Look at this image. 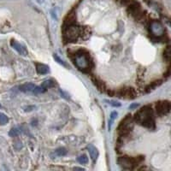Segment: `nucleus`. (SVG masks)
Masks as SVG:
<instances>
[{
	"label": "nucleus",
	"instance_id": "0eeeda50",
	"mask_svg": "<svg viewBox=\"0 0 171 171\" xmlns=\"http://www.w3.org/2000/svg\"><path fill=\"white\" fill-rule=\"evenodd\" d=\"M156 110L158 115H167L170 110V103L169 101H160L156 104Z\"/></svg>",
	"mask_w": 171,
	"mask_h": 171
},
{
	"label": "nucleus",
	"instance_id": "ddd939ff",
	"mask_svg": "<svg viewBox=\"0 0 171 171\" xmlns=\"http://www.w3.org/2000/svg\"><path fill=\"white\" fill-rule=\"evenodd\" d=\"M54 86H55V82H53V81H51V80H47V81H45L41 84L40 87L43 90V92H45L46 90L52 87H54Z\"/></svg>",
	"mask_w": 171,
	"mask_h": 171
},
{
	"label": "nucleus",
	"instance_id": "423d86ee",
	"mask_svg": "<svg viewBox=\"0 0 171 171\" xmlns=\"http://www.w3.org/2000/svg\"><path fill=\"white\" fill-rule=\"evenodd\" d=\"M150 31L152 34L158 38V37H162L164 33V27H163V24L158 22V21H152L150 25Z\"/></svg>",
	"mask_w": 171,
	"mask_h": 171
},
{
	"label": "nucleus",
	"instance_id": "f257e3e1",
	"mask_svg": "<svg viewBox=\"0 0 171 171\" xmlns=\"http://www.w3.org/2000/svg\"><path fill=\"white\" fill-rule=\"evenodd\" d=\"M134 120L139 125L147 128L149 129L155 128V119L153 110L149 105L144 106L135 114Z\"/></svg>",
	"mask_w": 171,
	"mask_h": 171
},
{
	"label": "nucleus",
	"instance_id": "f8f14e48",
	"mask_svg": "<svg viewBox=\"0 0 171 171\" xmlns=\"http://www.w3.org/2000/svg\"><path fill=\"white\" fill-rule=\"evenodd\" d=\"M36 70L40 74H45L49 72V67L42 63H36Z\"/></svg>",
	"mask_w": 171,
	"mask_h": 171
},
{
	"label": "nucleus",
	"instance_id": "b1692460",
	"mask_svg": "<svg viewBox=\"0 0 171 171\" xmlns=\"http://www.w3.org/2000/svg\"><path fill=\"white\" fill-rule=\"evenodd\" d=\"M74 170H85V169H82V168H74Z\"/></svg>",
	"mask_w": 171,
	"mask_h": 171
},
{
	"label": "nucleus",
	"instance_id": "aec40b11",
	"mask_svg": "<svg viewBox=\"0 0 171 171\" xmlns=\"http://www.w3.org/2000/svg\"><path fill=\"white\" fill-rule=\"evenodd\" d=\"M53 57H54V59H55V60L57 61V62L58 63H59V64H61V65L64 66V67H67V64H66L65 62H64V61H63V59H61L60 57H58L57 54H54V55H53Z\"/></svg>",
	"mask_w": 171,
	"mask_h": 171
},
{
	"label": "nucleus",
	"instance_id": "9d476101",
	"mask_svg": "<svg viewBox=\"0 0 171 171\" xmlns=\"http://www.w3.org/2000/svg\"><path fill=\"white\" fill-rule=\"evenodd\" d=\"M120 97L125 98H134L136 97V92L133 88L128 87V88H123L119 92Z\"/></svg>",
	"mask_w": 171,
	"mask_h": 171
},
{
	"label": "nucleus",
	"instance_id": "1a4fd4ad",
	"mask_svg": "<svg viewBox=\"0 0 171 171\" xmlns=\"http://www.w3.org/2000/svg\"><path fill=\"white\" fill-rule=\"evenodd\" d=\"M10 45H11L12 48H14V49L16 50L21 56L26 57V56L28 55V51H27V50L26 49V47L23 45H22L19 42H17V40H10Z\"/></svg>",
	"mask_w": 171,
	"mask_h": 171
},
{
	"label": "nucleus",
	"instance_id": "5701e85b",
	"mask_svg": "<svg viewBox=\"0 0 171 171\" xmlns=\"http://www.w3.org/2000/svg\"><path fill=\"white\" fill-rule=\"evenodd\" d=\"M40 4L43 5V6H45L47 4V0H36Z\"/></svg>",
	"mask_w": 171,
	"mask_h": 171
},
{
	"label": "nucleus",
	"instance_id": "20e7f679",
	"mask_svg": "<svg viewBox=\"0 0 171 171\" xmlns=\"http://www.w3.org/2000/svg\"><path fill=\"white\" fill-rule=\"evenodd\" d=\"M143 160L140 157H119L117 162L119 165L125 170H133L139 163Z\"/></svg>",
	"mask_w": 171,
	"mask_h": 171
},
{
	"label": "nucleus",
	"instance_id": "a211bd4d",
	"mask_svg": "<svg viewBox=\"0 0 171 171\" xmlns=\"http://www.w3.org/2000/svg\"><path fill=\"white\" fill-rule=\"evenodd\" d=\"M162 82L161 81H158V82H152L151 85H149L148 87H146V92H150V91H152V90H154L157 87H158L160 84H161Z\"/></svg>",
	"mask_w": 171,
	"mask_h": 171
},
{
	"label": "nucleus",
	"instance_id": "4468645a",
	"mask_svg": "<svg viewBox=\"0 0 171 171\" xmlns=\"http://www.w3.org/2000/svg\"><path fill=\"white\" fill-rule=\"evenodd\" d=\"M67 150H66L65 148H63V147H61V148H58L54 152H53V154L55 157H63V156H65L67 154Z\"/></svg>",
	"mask_w": 171,
	"mask_h": 171
},
{
	"label": "nucleus",
	"instance_id": "2eb2a0df",
	"mask_svg": "<svg viewBox=\"0 0 171 171\" xmlns=\"http://www.w3.org/2000/svg\"><path fill=\"white\" fill-rule=\"evenodd\" d=\"M116 116H117V112H115V111L111 112L110 116V120H109V126H108V128H109V130L110 131L111 128H112L113 122H114L115 119L116 118Z\"/></svg>",
	"mask_w": 171,
	"mask_h": 171
},
{
	"label": "nucleus",
	"instance_id": "6e6552de",
	"mask_svg": "<svg viewBox=\"0 0 171 171\" xmlns=\"http://www.w3.org/2000/svg\"><path fill=\"white\" fill-rule=\"evenodd\" d=\"M19 89L24 92H33V93H42L44 92L43 90L40 87L34 85L33 83H25L23 85L19 87Z\"/></svg>",
	"mask_w": 171,
	"mask_h": 171
},
{
	"label": "nucleus",
	"instance_id": "4be33fe9",
	"mask_svg": "<svg viewBox=\"0 0 171 171\" xmlns=\"http://www.w3.org/2000/svg\"><path fill=\"white\" fill-rule=\"evenodd\" d=\"M106 102H108V104H109V105L114 106V107H119V106H121V104H120V103L115 102V101H112V100H110V101H106Z\"/></svg>",
	"mask_w": 171,
	"mask_h": 171
},
{
	"label": "nucleus",
	"instance_id": "39448f33",
	"mask_svg": "<svg viewBox=\"0 0 171 171\" xmlns=\"http://www.w3.org/2000/svg\"><path fill=\"white\" fill-rule=\"evenodd\" d=\"M133 127V121L131 117V115H128L120 123L118 127V131L122 135L127 134L132 130Z\"/></svg>",
	"mask_w": 171,
	"mask_h": 171
},
{
	"label": "nucleus",
	"instance_id": "412c9836",
	"mask_svg": "<svg viewBox=\"0 0 171 171\" xmlns=\"http://www.w3.org/2000/svg\"><path fill=\"white\" fill-rule=\"evenodd\" d=\"M163 54H164V58L166 59V61L169 62V61H170V50L169 46L164 51V53H163Z\"/></svg>",
	"mask_w": 171,
	"mask_h": 171
},
{
	"label": "nucleus",
	"instance_id": "6ab92c4d",
	"mask_svg": "<svg viewBox=\"0 0 171 171\" xmlns=\"http://www.w3.org/2000/svg\"><path fill=\"white\" fill-rule=\"evenodd\" d=\"M78 162L82 164H86L88 163V157L86 155H82L78 157Z\"/></svg>",
	"mask_w": 171,
	"mask_h": 171
},
{
	"label": "nucleus",
	"instance_id": "f3484780",
	"mask_svg": "<svg viewBox=\"0 0 171 171\" xmlns=\"http://www.w3.org/2000/svg\"><path fill=\"white\" fill-rule=\"evenodd\" d=\"M9 122V117L5 114L0 112V125H6Z\"/></svg>",
	"mask_w": 171,
	"mask_h": 171
},
{
	"label": "nucleus",
	"instance_id": "9b49d317",
	"mask_svg": "<svg viewBox=\"0 0 171 171\" xmlns=\"http://www.w3.org/2000/svg\"><path fill=\"white\" fill-rule=\"evenodd\" d=\"M87 150H88V152H89L90 157H91V158H92V162H93V163H95V162L97 161V159H98V149L94 146L93 145H91V144H90V145L87 146Z\"/></svg>",
	"mask_w": 171,
	"mask_h": 171
},
{
	"label": "nucleus",
	"instance_id": "f03ea898",
	"mask_svg": "<svg viewBox=\"0 0 171 171\" xmlns=\"http://www.w3.org/2000/svg\"><path fill=\"white\" fill-rule=\"evenodd\" d=\"M74 63L75 66L83 72H88L91 69V66H92V62L88 54L80 51L78 53H76L74 55Z\"/></svg>",
	"mask_w": 171,
	"mask_h": 171
},
{
	"label": "nucleus",
	"instance_id": "dca6fc26",
	"mask_svg": "<svg viewBox=\"0 0 171 171\" xmlns=\"http://www.w3.org/2000/svg\"><path fill=\"white\" fill-rule=\"evenodd\" d=\"M20 133H21V130H20V128H11L10 131L9 132V135L10 137H17Z\"/></svg>",
	"mask_w": 171,
	"mask_h": 171
},
{
	"label": "nucleus",
	"instance_id": "7ed1b4c3",
	"mask_svg": "<svg viewBox=\"0 0 171 171\" xmlns=\"http://www.w3.org/2000/svg\"><path fill=\"white\" fill-rule=\"evenodd\" d=\"M82 35V27L74 24L66 27L64 38L68 42H75Z\"/></svg>",
	"mask_w": 171,
	"mask_h": 171
}]
</instances>
